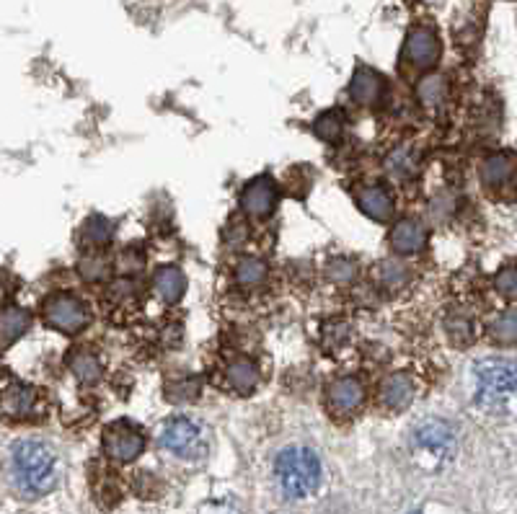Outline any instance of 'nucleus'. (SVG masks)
<instances>
[{
  "label": "nucleus",
  "mask_w": 517,
  "mask_h": 514,
  "mask_svg": "<svg viewBox=\"0 0 517 514\" xmlns=\"http://www.w3.org/2000/svg\"><path fill=\"white\" fill-rule=\"evenodd\" d=\"M8 476H11L13 489L26 499H39L50 494L60 478V463L57 453L50 442L26 437V440L13 442L8 453Z\"/></svg>",
  "instance_id": "obj_1"
},
{
  "label": "nucleus",
  "mask_w": 517,
  "mask_h": 514,
  "mask_svg": "<svg viewBox=\"0 0 517 514\" xmlns=\"http://www.w3.org/2000/svg\"><path fill=\"white\" fill-rule=\"evenodd\" d=\"M321 460L306 445L285 447L275 460V481L285 499H306L321 486Z\"/></svg>",
  "instance_id": "obj_2"
},
{
  "label": "nucleus",
  "mask_w": 517,
  "mask_h": 514,
  "mask_svg": "<svg viewBox=\"0 0 517 514\" xmlns=\"http://www.w3.org/2000/svg\"><path fill=\"white\" fill-rule=\"evenodd\" d=\"M517 393V365L510 360H481L474 367V398L481 409H505Z\"/></svg>",
  "instance_id": "obj_3"
},
{
  "label": "nucleus",
  "mask_w": 517,
  "mask_h": 514,
  "mask_svg": "<svg viewBox=\"0 0 517 514\" xmlns=\"http://www.w3.org/2000/svg\"><path fill=\"white\" fill-rule=\"evenodd\" d=\"M158 445L179 460H200L207 453V432L192 416L176 414L158 429Z\"/></svg>",
  "instance_id": "obj_4"
},
{
  "label": "nucleus",
  "mask_w": 517,
  "mask_h": 514,
  "mask_svg": "<svg viewBox=\"0 0 517 514\" xmlns=\"http://www.w3.org/2000/svg\"><path fill=\"white\" fill-rule=\"evenodd\" d=\"M47 403L39 388L29 383H11L0 391V419L8 424L42 422Z\"/></svg>",
  "instance_id": "obj_5"
},
{
  "label": "nucleus",
  "mask_w": 517,
  "mask_h": 514,
  "mask_svg": "<svg viewBox=\"0 0 517 514\" xmlns=\"http://www.w3.org/2000/svg\"><path fill=\"white\" fill-rule=\"evenodd\" d=\"M42 318L50 329L60 331V334H81L83 329H88L91 323V310L83 303L78 295L73 292H55L50 298L44 300L42 305Z\"/></svg>",
  "instance_id": "obj_6"
},
{
  "label": "nucleus",
  "mask_w": 517,
  "mask_h": 514,
  "mask_svg": "<svg viewBox=\"0 0 517 514\" xmlns=\"http://www.w3.org/2000/svg\"><path fill=\"white\" fill-rule=\"evenodd\" d=\"M101 447H104V455L112 463H132L138 460L145 450V434L138 424L127 422H112L101 434Z\"/></svg>",
  "instance_id": "obj_7"
},
{
  "label": "nucleus",
  "mask_w": 517,
  "mask_h": 514,
  "mask_svg": "<svg viewBox=\"0 0 517 514\" xmlns=\"http://www.w3.org/2000/svg\"><path fill=\"white\" fill-rule=\"evenodd\" d=\"M368 393L357 378H339L326 391V409L337 422H349L365 409Z\"/></svg>",
  "instance_id": "obj_8"
},
{
  "label": "nucleus",
  "mask_w": 517,
  "mask_h": 514,
  "mask_svg": "<svg viewBox=\"0 0 517 514\" xmlns=\"http://www.w3.org/2000/svg\"><path fill=\"white\" fill-rule=\"evenodd\" d=\"M443 55V42L437 37V31L430 26H414L406 34L404 42V60L414 70H432Z\"/></svg>",
  "instance_id": "obj_9"
},
{
  "label": "nucleus",
  "mask_w": 517,
  "mask_h": 514,
  "mask_svg": "<svg viewBox=\"0 0 517 514\" xmlns=\"http://www.w3.org/2000/svg\"><path fill=\"white\" fill-rule=\"evenodd\" d=\"M417 453L432 455V458H448L453 450V429L443 419H427L414 429L412 437Z\"/></svg>",
  "instance_id": "obj_10"
},
{
  "label": "nucleus",
  "mask_w": 517,
  "mask_h": 514,
  "mask_svg": "<svg viewBox=\"0 0 517 514\" xmlns=\"http://www.w3.org/2000/svg\"><path fill=\"white\" fill-rule=\"evenodd\" d=\"M277 207V184L269 176L249 181L241 192V210L249 217H269Z\"/></svg>",
  "instance_id": "obj_11"
},
{
  "label": "nucleus",
  "mask_w": 517,
  "mask_h": 514,
  "mask_svg": "<svg viewBox=\"0 0 517 514\" xmlns=\"http://www.w3.org/2000/svg\"><path fill=\"white\" fill-rule=\"evenodd\" d=\"M414 391H417V385H414V380L406 372H393L380 385V406L386 411H393V414H399V411H404L412 403Z\"/></svg>",
  "instance_id": "obj_12"
},
{
  "label": "nucleus",
  "mask_w": 517,
  "mask_h": 514,
  "mask_svg": "<svg viewBox=\"0 0 517 514\" xmlns=\"http://www.w3.org/2000/svg\"><path fill=\"white\" fill-rule=\"evenodd\" d=\"M357 205L375 223H388L393 217L396 202H393V194L386 184H368L362 186V192L357 194Z\"/></svg>",
  "instance_id": "obj_13"
},
{
  "label": "nucleus",
  "mask_w": 517,
  "mask_h": 514,
  "mask_svg": "<svg viewBox=\"0 0 517 514\" xmlns=\"http://www.w3.org/2000/svg\"><path fill=\"white\" fill-rule=\"evenodd\" d=\"M427 246V228L417 220H399L391 228V248L401 256L419 254Z\"/></svg>",
  "instance_id": "obj_14"
},
{
  "label": "nucleus",
  "mask_w": 517,
  "mask_h": 514,
  "mask_svg": "<svg viewBox=\"0 0 517 514\" xmlns=\"http://www.w3.org/2000/svg\"><path fill=\"white\" fill-rule=\"evenodd\" d=\"M32 329V313L21 305L0 308V349L13 347L26 331Z\"/></svg>",
  "instance_id": "obj_15"
},
{
  "label": "nucleus",
  "mask_w": 517,
  "mask_h": 514,
  "mask_svg": "<svg viewBox=\"0 0 517 514\" xmlns=\"http://www.w3.org/2000/svg\"><path fill=\"white\" fill-rule=\"evenodd\" d=\"M153 292L156 298L166 305H176L184 292H187V277L179 267H161L156 274H153Z\"/></svg>",
  "instance_id": "obj_16"
},
{
  "label": "nucleus",
  "mask_w": 517,
  "mask_h": 514,
  "mask_svg": "<svg viewBox=\"0 0 517 514\" xmlns=\"http://www.w3.org/2000/svg\"><path fill=\"white\" fill-rule=\"evenodd\" d=\"M386 81L380 78V73L370 68H360L349 83V93H352V99L357 104H365V106H373L383 99V93H386Z\"/></svg>",
  "instance_id": "obj_17"
},
{
  "label": "nucleus",
  "mask_w": 517,
  "mask_h": 514,
  "mask_svg": "<svg viewBox=\"0 0 517 514\" xmlns=\"http://www.w3.org/2000/svg\"><path fill=\"white\" fill-rule=\"evenodd\" d=\"M259 367L249 360V357H238V360L228 362L225 367V383L231 391H236L238 396H249L251 391H256L259 385Z\"/></svg>",
  "instance_id": "obj_18"
},
{
  "label": "nucleus",
  "mask_w": 517,
  "mask_h": 514,
  "mask_svg": "<svg viewBox=\"0 0 517 514\" xmlns=\"http://www.w3.org/2000/svg\"><path fill=\"white\" fill-rule=\"evenodd\" d=\"M517 176V163L512 155L507 153H494L489 155L481 166V179H484L486 186H492V189H505L515 181Z\"/></svg>",
  "instance_id": "obj_19"
},
{
  "label": "nucleus",
  "mask_w": 517,
  "mask_h": 514,
  "mask_svg": "<svg viewBox=\"0 0 517 514\" xmlns=\"http://www.w3.org/2000/svg\"><path fill=\"white\" fill-rule=\"evenodd\" d=\"M70 372L75 375V380L83 385H96L101 380V360L99 354L91 352V349L81 347L70 354Z\"/></svg>",
  "instance_id": "obj_20"
},
{
  "label": "nucleus",
  "mask_w": 517,
  "mask_h": 514,
  "mask_svg": "<svg viewBox=\"0 0 517 514\" xmlns=\"http://www.w3.org/2000/svg\"><path fill=\"white\" fill-rule=\"evenodd\" d=\"M489 336L499 347H512L517 344V310H505L489 323Z\"/></svg>",
  "instance_id": "obj_21"
},
{
  "label": "nucleus",
  "mask_w": 517,
  "mask_h": 514,
  "mask_svg": "<svg viewBox=\"0 0 517 514\" xmlns=\"http://www.w3.org/2000/svg\"><path fill=\"white\" fill-rule=\"evenodd\" d=\"M445 93H448V83H445L443 75L437 73L424 75L417 86V96L422 99L424 106H437L445 99Z\"/></svg>",
  "instance_id": "obj_22"
},
{
  "label": "nucleus",
  "mask_w": 517,
  "mask_h": 514,
  "mask_svg": "<svg viewBox=\"0 0 517 514\" xmlns=\"http://www.w3.org/2000/svg\"><path fill=\"white\" fill-rule=\"evenodd\" d=\"M236 282L243 287H256L262 285L267 279V264L259 259H241L236 264Z\"/></svg>",
  "instance_id": "obj_23"
},
{
  "label": "nucleus",
  "mask_w": 517,
  "mask_h": 514,
  "mask_svg": "<svg viewBox=\"0 0 517 514\" xmlns=\"http://www.w3.org/2000/svg\"><path fill=\"white\" fill-rule=\"evenodd\" d=\"M313 132H316L321 140H326V143H337V140H342L344 135L342 117H339L337 112L321 114V117L316 119V124H313Z\"/></svg>",
  "instance_id": "obj_24"
},
{
  "label": "nucleus",
  "mask_w": 517,
  "mask_h": 514,
  "mask_svg": "<svg viewBox=\"0 0 517 514\" xmlns=\"http://www.w3.org/2000/svg\"><path fill=\"white\" fill-rule=\"evenodd\" d=\"M109 236H112V228H109V223H104L101 217H94V220H88L86 225H83L81 230V238L86 246H104L106 241H109Z\"/></svg>",
  "instance_id": "obj_25"
},
{
  "label": "nucleus",
  "mask_w": 517,
  "mask_h": 514,
  "mask_svg": "<svg viewBox=\"0 0 517 514\" xmlns=\"http://www.w3.org/2000/svg\"><path fill=\"white\" fill-rule=\"evenodd\" d=\"M448 336L458 344V347H466L468 341L474 339V323L468 318H450L448 321Z\"/></svg>",
  "instance_id": "obj_26"
},
{
  "label": "nucleus",
  "mask_w": 517,
  "mask_h": 514,
  "mask_svg": "<svg viewBox=\"0 0 517 514\" xmlns=\"http://www.w3.org/2000/svg\"><path fill=\"white\" fill-rule=\"evenodd\" d=\"M494 285H497V290L507 300H517V264H510V267L502 269L497 274V279H494Z\"/></svg>",
  "instance_id": "obj_27"
},
{
  "label": "nucleus",
  "mask_w": 517,
  "mask_h": 514,
  "mask_svg": "<svg viewBox=\"0 0 517 514\" xmlns=\"http://www.w3.org/2000/svg\"><path fill=\"white\" fill-rule=\"evenodd\" d=\"M200 514H241L238 507H233L231 502H210L202 507Z\"/></svg>",
  "instance_id": "obj_28"
}]
</instances>
